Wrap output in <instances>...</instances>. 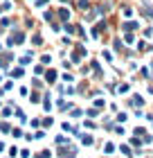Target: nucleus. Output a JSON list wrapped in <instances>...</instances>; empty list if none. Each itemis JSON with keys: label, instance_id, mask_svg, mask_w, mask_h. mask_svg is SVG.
<instances>
[{"label": "nucleus", "instance_id": "f257e3e1", "mask_svg": "<svg viewBox=\"0 0 153 158\" xmlns=\"http://www.w3.org/2000/svg\"><path fill=\"white\" fill-rule=\"evenodd\" d=\"M59 16H61L63 20H68V18H70V11H68V9H59Z\"/></svg>", "mask_w": 153, "mask_h": 158}, {"label": "nucleus", "instance_id": "f03ea898", "mask_svg": "<svg viewBox=\"0 0 153 158\" xmlns=\"http://www.w3.org/2000/svg\"><path fill=\"white\" fill-rule=\"evenodd\" d=\"M135 27H137V23H124V30H126V32L128 30H135Z\"/></svg>", "mask_w": 153, "mask_h": 158}, {"label": "nucleus", "instance_id": "7ed1b4c3", "mask_svg": "<svg viewBox=\"0 0 153 158\" xmlns=\"http://www.w3.org/2000/svg\"><path fill=\"white\" fill-rule=\"evenodd\" d=\"M54 79H56V73H54V70H50V73H47V81H50V84H52V81H54Z\"/></svg>", "mask_w": 153, "mask_h": 158}, {"label": "nucleus", "instance_id": "20e7f679", "mask_svg": "<svg viewBox=\"0 0 153 158\" xmlns=\"http://www.w3.org/2000/svg\"><path fill=\"white\" fill-rule=\"evenodd\" d=\"M11 77H16V79H18V77H23V70H20V68H16V70L11 73Z\"/></svg>", "mask_w": 153, "mask_h": 158}, {"label": "nucleus", "instance_id": "39448f33", "mask_svg": "<svg viewBox=\"0 0 153 158\" xmlns=\"http://www.w3.org/2000/svg\"><path fill=\"white\" fill-rule=\"evenodd\" d=\"M83 145H92V138H90V135H83Z\"/></svg>", "mask_w": 153, "mask_h": 158}, {"label": "nucleus", "instance_id": "423d86ee", "mask_svg": "<svg viewBox=\"0 0 153 158\" xmlns=\"http://www.w3.org/2000/svg\"><path fill=\"white\" fill-rule=\"evenodd\" d=\"M45 2H47V0H36V5H38V7H43Z\"/></svg>", "mask_w": 153, "mask_h": 158}]
</instances>
